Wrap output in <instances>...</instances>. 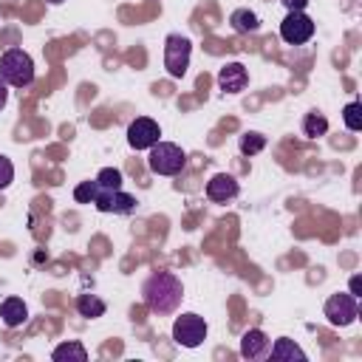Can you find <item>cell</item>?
<instances>
[{
  "label": "cell",
  "instance_id": "7a4b0ae2",
  "mask_svg": "<svg viewBox=\"0 0 362 362\" xmlns=\"http://www.w3.org/2000/svg\"><path fill=\"white\" fill-rule=\"evenodd\" d=\"M0 79L8 88H28L34 82V59L23 48H8L0 57Z\"/></svg>",
  "mask_w": 362,
  "mask_h": 362
},
{
  "label": "cell",
  "instance_id": "ffe728a7",
  "mask_svg": "<svg viewBox=\"0 0 362 362\" xmlns=\"http://www.w3.org/2000/svg\"><path fill=\"white\" fill-rule=\"evenodd\" d=\"M96 184H99V189H122V170L102 167L96 175Z\"/></svg>",
  "mask_w": 362,
  "mask_h": 362
},
{
  "label": "cell",
  "instance_id": "44dd1931",
  "mask_svg": "<svg viewBox=\"0 0 362 362\" xmlns=\"http://www.w3.org/2000/svg\"><path fill=\"white\" fill-rule=\"evenodd\" d=\"M342 122H345V127H348L351 133L362 130V105H359V102H348L345 110H342Z\"/></svg>",
  "mask_w": 362,
  "mask_h": 362
},
{
  "label": "cell",
  "instance_id": "cb8c5ba5",
  "mask_svg": "<svg viewBox=\"0 0 362 362\" xmlns=\"http://www.w3.org/2000/svg\"><path fill=\"white\" fill-rule=\"evenodd\" d=\"M288 11H305V6H308V0H280Z\"/></svg>",
  "mask_w": 362,
  "mask_h": 362
},
{
  "label": "cell",
  "instance_id": "30bf717a",
  "mask_svg": "<svg viewBox=\"0 0 362 362\" xmlns=\"http://www.w3.org/2000/svg\"><path fill=\"white\" fill-rule=\"evenodd\" d=\"M238 192H240V184H238V178L229 175V173H215V175L206 181V198H209L212 204H226V201L238 198Z\"/></svg>",
  "mask_w": 362,
  "mask_h": 362
},
{
  "label": "cell",
  "instance_id": "603a6c76",
  "mask_svg": "<svg viewBox=\"0 0 362 362\" xmlns=\"http://www.w3.org/2000/svg\"><path fill=\"white\" fill-rule=\"evenodd\" d=\"M11 181H14V164H11V158H8V156H3V153H0V192H3Z\"/></svg>",
  "mask_w": 362,
  "mask_h": 362
},
{
  "label": "cell",
  "instance_id": "5bb4252c",
  "mask_svg": "<svg viewBox=\"0 0 362 362\" xmlns=\"http://www.w3.org/2000/svg\"><path fill=\"white\" fill-rule=\"evenodd\" d=\"M269 356L277 359V362H294V359L305 362V351L288 337H277L274 345H269Z\"/></svg>",
  "mask_w": 362,
  "mask_h": 362
},
{
  "label": "cell",
  "instance_id": "e0dca14e",
  "mask_svg": "<svg viewBox=\"0 0 362 362\" xmlns=\"http://www.w3.org/2000/svg\"><path fill=\"white\" fill-rule=\"evenodd\" d=\"M76 311H79V317H85V320H96V317H102V314L107 311V305H105V300L96 297V294H79V297H76Z\"/></svg>",
  "mask_w": 362,
  "mask_h": 362
},
{
  "label": "cell",
  "instance_id": "6da1fadb",
  "mask_svg": "<svg viewBox=\"0 0 362 362\" xmlns=\"http://www.w3.org/2000/svg\"><path fill=\"white\" fill-rule=\"evenodd\" d=\"M141 300L153 314H173L184 300L181 277L173 272H153L141 283Z\"/></svg>",
  "mask_w": 362,
  "mask_h": 362
},
{
  "label": "cell",
  "instance_id": "d6986e66",
  "mask_svg": "<svg viewBox=\"0 0 362 362\" xmlns=\"http://www.w3.org/2000/svg\"><path fill=\"white\" fill-rule=\"evenodd\" d=\"M238 147H240V153H243V156H257V153L266 147V136H263V133L249 130V133H243V136H240Z\"/></svg>",
  "mask_w": 362,
  "mask_h": 362
},
{
  "label": "cell",
  "instance_id": "5b68a950",
  "mask_svg": "<svg viewBox=\"0 0 362 362\" xmlns=\"http://www.w3.org/2000/svg\"><path fill=\"white\" fill-rule=\"evenodd\" d=\"M189 54H192V42L181 34H167L164 40V68L173 79H181L189 68Z\"/></svg>",
  "mask_w": 362,
  "mask_h": 362
},
{
  "label": "cell",
  "instance_id": "9a60e30c",
  "mask_svg": "<svg viewBox=\"0 0 362 362\" xmlns=\"http://www.w3.org/2000/svg\"><path fill=\"white\" fill-rule=\"evenodd\" d=\"M51 359H54V362H88V348H85L82 342L71 339V342L57 345L54 354H51Z\"/></svg>",
  "mask_w": 362,
  "mask_h": 362
},
{
  "label": "cell",
  "instance_id": "4316f807",
  "mask_svg": "<svg viewBox=\"0 0 362 362\" xmlns=\"http://www.w3.org/2000/svg\"><path fill=\"white\" fill-rule=\"evenodd\" d=\"M48 3H51V6H59V3H62V0H48Z\"/></svg>",
  "mask_w": 362,
  "mask_h": 362
},
{
  "label": "cell",
  "instance_id": "9c48e42d",
  "mask_svg": "<svg viewBox=\"0 0 362 362\" xmlns=\"http://www.w3.org/2000/svg\"><path fill=\"white\" fill-rule=\"evenodd\" d=\"M93 206L99 212H113V215H130L136 212V195L124 189H99L93 198Z\"/></svg>",
  "mask_w": 362,
  "mask_h": 362
},
{
  "label": "cell",
  "instance_id": "277c9868",
  "mask_svg": "<svg viewBox=\"0 0 362 362\" xmlns=\"http://www.w3.org/2000/svg\"><path fill=\"white\" fill-rule=\"evenodd\" d=\"M206 331H209L206 320L195 311H187V314L175 317V322H173V339L181 348H198L206 339Z\"/></svg>",
  "mask_w": 362,
  "mask_h": 362
},
{
  "label": "cell",
  "instance_id": "3957f363",
  "mask_svg": "<svg viewBox=\"0 0 362 362\" xmlns=\"http://www.w3.org/2000/svg\"><path fill=\"white\" fill-rule=\"evenodd\" d=\"M147 167L153 175H178L187 167V153L173 141H156L150 147Z\"/></svg>",
  "mask_w": 362,
  "mask_h": 362
},
{
  "label": "cell",
  "instance_id": "2e32d148",
  "mask_svg": "<svg viewBox=\"0 0 362 362\" xmlns=\"http://www.w3.org/2000/svg\"><path fill=\"white\" fill-rule=\"evenodd\" d=\"M229 25H232L238 34H255V31L260 28V20H257V14L249 11V8H235V11L229 14Z\"/></svg>",
  "mask_w": 362,
  "mask_h": 362
},
{
  "label": "cell",
  "instance_id": "8fae6325",
  "mask_svg": "<svg viewBox=\"0 0 362 362\" xmlns=\"http://www.w3.org/2000/svg\"><path fill=\"white\" fill-rule=\"evenodd\" d=\"M249 85V71L240 62H226L218 71V88L223 93H240Z\"/></svg>",
  "mask_w": 362,
  "mask_h": 362
},
{
  "label": "cell",
  "instance_id": "d4e9b609",
  "mask_svg": "<svg viewBox=\"0 0 362 362\" xmlns=\"http://www.w3.org/2000/svg\"><path fill=\"white\" fill-rule=\"evenodd\" d=\"M6 102H8V85L0 79V110L6 107Z\"/></svg>",
  "mask_w": 362,
  "mask_h": 362
},
{
  "label": "cell",
  "instance_id": "ba28073f",
  "mask_svg": "<svg viewBox=\"0 0 362 362\" xmlns=\"http://www.w3.org/2000/svg\"><path fill=\"white\" fill-rule=\"evenodd\" d=\"M156 141H161V127L150 116H136L127 124V144L133 150H150Z\"/></svg>",
  "mask_w": 362,
  "mask_h": 362
},
{
  "label": "cell",
  "instance_id": "8992f818",
  "mask_svg": "<svg viewBox=\"0 0 362 362\" xmlns=\"http://www.w3.org/2000/svg\"><path fill=\"white\" fill-rule=\"evenodd\" d=\"M322 314L328 317V322H331V325L345 328V325H351V322L359 317V303H356V297H354V294L337 291V294H331V297L325 300Z\"/></svg>",
  "mask_w": 362,
  "mask_h": 362
},
{
  "label": "cell",
  "instance_id": "ac0fdd59",
  "mask_svg": "<svg viewBox=\"0 0 362 362\" xmlns=\"http://www.w3.org/2000/svg\"><path fill=\"white\" fill-rule=\"evenodd\" d=\"M325 133H328V119H325V113L308 110V113L303 116V136L317 139V136H325Z\"/></svg>",
  "mask_w": 362,
  "mask_h": 362
},
{
  "label": "cell",
  "instance_id": "52a82bcc",
  "mask_svg": "<svg viewBox=\"0 0 362 362\" xmlns=\"http://www.w3.org/2000/svg\"><path fill=\"white\" fill-rule=\"evenodd\" d=\"M314 37V20L305 11H288L280 23V40L288 45H303Z\"/></svg>",
  "mask_w": 362,
  "mask_h": 362
},
{
  "label": "cell",
  "instance_id": "7402d4cb",
  "mask_svg": "<svg viewBox=\"0 0 362 362\" xmlns=\"http://www.w3.org/2000/svg\"><path fill=\"white\" fill-rule=\"evenodd\" d=\"M96 192H99L96 178H93V181H82V184L74 187V198H76V204H93Z\"/></svg>",
  "mask_w": 362,
  "mask_h": 362
},
{
  "label": "cell",
  "instance_id": "7c38bea8",
  "mask_svg": "<svg viewBox=\"0 0 362 362\" xmlns=\"http://www.w3.org/2000/svg\"><path fill=\"white\" fill-rule=\"evenodd\" d=\"M269 337H266V331H260V328H249V331H243V337H240V356L243 359H263V356H269Z\"/></svg>",
  "mask_w": 362,
  "mask_h": 362
},
{
  "label": "cell",
  "instance_id": "484cf974",
  "mask_svg": "<svg viewBox=\"0 0 362 362\" xmlns=\"http://www.w3.org/2000/svg\"><path fill=\"white\" fill-rule=\"evenodd\" d=\"M351 294L359 297V277H351Z\"/></svg>",
  "mask_w": 362,
  "mask_h": 362
},
{
  "label": "cell",
  "instance_id": "4fadbf2b",
  "mask_svg": "<svg viewBox=\"0 0 362 362\" xmlns=\"http://www.w3.org/2000/svg\"><path fill=\"white\" fill-rule=\"evenodd\" d=\"M0 320H3L6 328H20L28 320V305L20 297H6L0 303Z\"/></svg>",
  "mask_w": 362,
  "mask_h": 362
}]
</instances>
